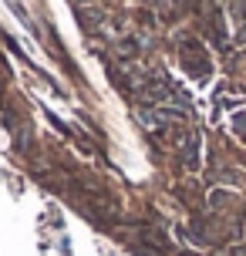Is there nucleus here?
<instances>
[{
    "instance_id": "1",
    "label": "nucleus",
    "mask_w": 246,
    "mask_h": 256,
    "mask_svg": "<svg viewBox=\"0 0 246 256\" xmlns=\"http://www.w3.org/2000/svg\"><path fill=\"white\" fill-rule=\"evenodd\" d=\"M236 199L230 196V192H222V189H212L209 192V206H216V209H226V206H233Z\"/></svg>"
}]
</instances>
